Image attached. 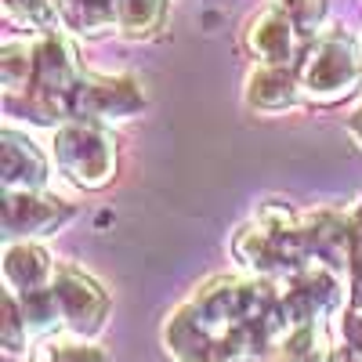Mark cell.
Returning a JSON list of instances; mask_svg holds the SVG:
<instances>
[{"label": "cell", "mask_w": 362, "mask_h": 362, "mask_svg": "<svg viewBox=\"0 0 362 362\" xmlns=\"http://www.w3.org/2000/svg\"><path fill=\"white\" fill-rule=\"evenodd\" d=\"M279 286L272 279H210L181 305L163 337L177 362H261L279 334Z\"/></svg>", "instance_id": "obj_1"}, {"label": "cell", "mask_w": 362, "mask_h": 362, "mask_svg": "<svg viewBox=\"0 0 362 362\" xmlns=\"http://www.w3.org/2000/svg\"><path fill=\"white\" fill-rule=\"evenodd\" d=\"M297 69V83L300 95L312 102H341L362 80V51L358 44L344 33V29H326V33L308 44V51L300 54Z\"/></svg>", "instance_id": "obj_2"}, {"label": "cell", "mask_w": 362, "mask_h": 362, "mask_svg": "<svg viewBox=\"0 0 362 362\" xmlns=\"http://www.w3.org/2000/svg\"><path fill=\"white\" fill-rule=\"evenodd\" d=\"M54 160L69 181L83 189H102L116 170V141L90 119H73L54 134Z\"/></svg>", "instance_id": "obj_3"}, {"label": "cell", "mask_w": 362, "mask_h": 362, "mask_svg": "<svg viewBox=\"0 0 362 362\" xmlns=\"http://www.w3.org/2000/svg\"><path fill=\"white\" fill-rule=\"evenodd\" d=\"M47 293H51V308L58 319V334L90 337L102 329V322L109 315V297L76 264H58Z\"/></svg>", "instance_id": "obj_4"}, {"label": "cell", "mask_w": 362, "mask_h": 362, "mask_svg": "<svg viewBox=\"0 0 362 362\" xmlns=\"http://www.w3.org/2000/svg\"><path fill=\"white\" fill-rule=\"evenodd\" d=\"M145 105V95L131 76H90L83 73L69 90L66 112L76 119H127Z\"/></svg>", "instance_id": "obj_5"}, {"label": "cell", "mask_w": 362, "mask_h": 362, "mask_svg": "<svg viewBox=\"0 0 362 362\" xmlns=\"http://www.w3.org/2000/svg\"><path fill=\"white\" fill-rule=\"evenodd\" d=\"M305 37H312L290 8H268L247 29V47L264 66H297L308 51Z\"/></svg>", "instance_id": "obj_6"}, {"label": "cell", "mask_w": 362, "mask_h": 362, "mask_svg": "<svg viewBox=\"0 0 362 362\" xmlns=\"http://www.w3.org/2000/svg\"><path fill=\"white\" fill-rule=\"evenodd\" d=\"M73 214L66 199L37 196V189H18L4 199V228L8 235H44Z\"/></svg>", "instance_id": "obj_7"}, {"label": "cell", "mask_w": 362, "mask_h": 362, "mask_svg": "<svg viewBox=\"0 0 362 362\" xmlns=\"http://www.w3.org/2000/svg\"><path fill=\"white\" fill-rule=\"evenodd\" d=\"M54 261L37 243H8L4 247V290L8 293H37L51 286L54 279Z\"/></svg>", "instance_id": "obj_8"}, {"label": "cell", "mask_w": 362, "mask_h": 362, "mask_svg": "<svg viewBox=\"0 0 362 362\" xmlns=\"http://www.w3.org/2000/svg\"><path fill=\"white\" fill-rule=\"evenodd\" d=\"M300 98V83L293 66H257L247 80V105L257 112H286Z\"/></svg>", "instance_id": "obj_9"}, {"label": "cell", "mask_w": 362, "mask_h": 362, "mask_svg": "<svg viewBox=\"0 0 362 362\" xmlns=\"http://www.w3.org/2000/svg\"><path fill=\"white\" fill-rule=\"evenodd\" d=\"M47 177L44 156L33 148V141H25L18 134H4V189L18 192V189H40Z\"/></svg>", "instance_id": "obj_10"}, {"label": "cell", "mask_w": 362, "mask_h": 362, "mask_svg": "<svg viewBox=\"0 0 362 362\" xmlns=\"http://www.w3.org/2000/svg\"><path fill=\"white\" fill-rule=\"evenodd\" d=\"M25 362H105V351L87 344V341H73V337H62V334H51V337H40L29 351Z\"/></svg>", "instance_id": "obj_11"}, {"label": "cell", "mask_w": 362, "mask_h": 362, "mask_svg": "<svg viewBox=\"0 0 362 362\" xmlns=\"http://www.w3.org/2000/svg\"><path fill=\"white\" fill-rule=\"evenodd\" d=\"M4 11H8V18L25 22L33 29H44V33H51L54 22H58V8L51 0H4Z\"/></svg>", "instance_id": "obj_12"}, {"label": "cell", "mask_w": 362, "mask_h": 362, "mask_svg": "<svg viewBox=\"0 0 362 362\" xmlns=\"http://www.w3.org/2000/svg\"><path fill=\"white\" fill-rule=\"evenodd\" d=\"M348 300L362 305V206L351 214V257H348Z\"/></svg>", "instance_id": "obj_13"}, {"label": "cell", "mask_w": 362, "mask_h": 362, "mask_svg": "<svg viewBox=\"0 0 362 362\" xmlns=\"http://www.w3.org/2000/svg\"><path fill=\"white\" fill-rule=\"evenodd\" d=\"M341 337H344V348L362 358V305L358 300H348L344 319H341Z\"/></svg>", "instance_id": "obj_14"}, {"label": "cell", "mask_w": 362, "mask_h": 362, "mask_svg": "<svg viewBox=\"0 0 362 362\" xmlns=\"http://www.w3.org/2000/svg\"><path fill=\"white\" fill-rule=\"evenodd\" d=\"M326 362H362L358 355H351L348 348H334V351H329V358Z\"/></svg>", "instance_id": "obj_15"}, {"label": "cell", "mask_w": 362, "mask_h": 362, "mask_svg": "<svg viewBox=\"0 0 362 362\" xmlns=\"http://www.w3.org/2000/svg\"><path fill=\"white\" fill-rule=\"evenodd\" d=\"M348 127H351V134H355V138L362 141V109H358V112H355V116L348 119Z\"/></svg>", "instance_id": "obj_16"}]
</instances>
